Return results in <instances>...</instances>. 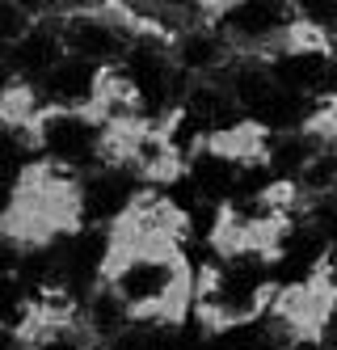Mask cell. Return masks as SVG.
<instances>
[{
  "instance_id": "7a4b0ae2",
  "label": "cell",
  "mask_w": 337,
  "mask_h": 350,
  "mask_svg": "<svg viewBox=\"0 0 337 350\" xmlns=\"http://www.w3.org/2000/svg\"><path fill=\"white\" fill-rule=\"evenodd\" d=\"M34 139L46 165H59L81 178L106 165V122L93 110H42L34 122Z\"/></svg>"
},
{
  "instance_id": "3957f363",
  "label": "cell",
  "mask_w": 337,
  "mask_h": 350,
  "mask_svg": "<svg viewBox=\"0 0 337 350\" xmlns=\"http://www.w3.org/2000/svg\"><path fill=\"white\" fill-rule=\"evenodd\" d=\"M206 21L232 42L237 55H270L299 21V9L287 0H237V5H206Z\"/></svg>"
},
{
  "instance_id": "5b68a950",
  "label": "cell",
  "mask_w": 337,
  "mask_h": 350,
  "mask_svg": "<svg viewBox=\"0 0 337 350\" xmlns=\"http://www.w3.org/2000/svg\"><path fill=\"white\" fill-rule=\"evenodd\" d=\"M68 59V42H64V26H59V13H42L34 21V30L25 34L17 46L5 51V68H9V81H25V85H42L51 72Z\"/></svg>"
},
{
  "instance_id": "8992f818",
  "label": "cell",
  "mask_w": 337,
  "mask_h": 350,
  "mask_svg": "<svg viewBox=\"0 0 337 350\" xmlns=\"http://www.w3.org/2000/svg\"><path fill=\"white\" fill-rule=\"evenodd\" d=\"M321 346L325 350H337V299H333V308H329V317H325V325H321Z\"/></svg>"
},
{
  "instance_id": "277c9868",
  "label": "cell",
  "mask_w": 337,
  "mask_h": 350,
  "mask_svg": "<svg viewBox=\"0 0 337 350\" xmlns=\"http://www.w3.org/2000/svg\"><path fill=\"white\" fill-rule=\"evenodd\" d=\"M144 178L118 165H101L81 178V224L85 228H114L144 194Z\"/></svg>"
},
{
  "instance_id": "6da1fadb",
  "label": "cell",
  "mask_w": 337,
  "mask_h": 350,
  "mask_svg": "<svg viewBox=\"0 0 337 350\" xmlns=\"http://www.w3.org/2000/svg\"><path fill=\"white\" fill-rule=\"evenodd\" d=\"M114 254L106 266V283L135 325H181L194 308V279L186 249L173 237H122L114 232Z\"/></svg>"
}]
</instances>
